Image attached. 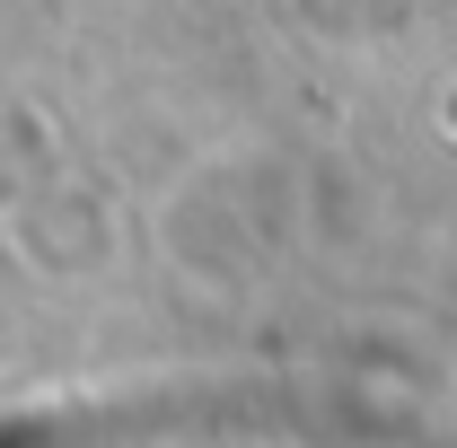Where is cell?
<instances>
[{
    "label": "cell",
    "mask_w": 457,
    "mask_h": 448,
    "mask_svg": "<svg viewBox=\"0 0 457 448\" xmlns=\"http://www.w3.org/2000/svg\"><path fill=\"white\" fill-rule=\"evenodd\" d=\"M0 448H36V431H0Z\"/></svg>",
    "instance_id": "cell-1"
}]
</instances>
